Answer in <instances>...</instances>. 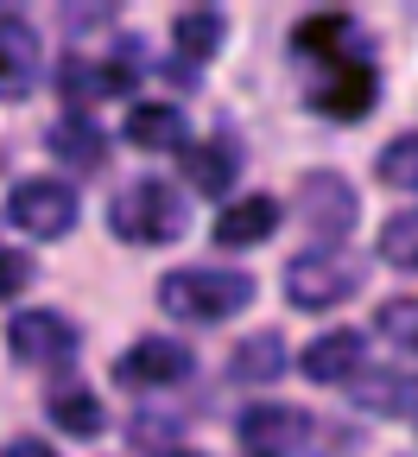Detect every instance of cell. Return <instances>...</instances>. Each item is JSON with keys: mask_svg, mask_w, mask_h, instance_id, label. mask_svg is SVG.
I'll return each instance as SVG.
<instances>
[{"mask_svg": "<svg viewBox=\"0 0 418 457\" xmlns=\"http://www.w3.org/2000/svg\"><path fill=\"white\" fill-rule=\"evenodd\" d=\"M159 305H165V318L216 324V318H234L254 305V279L234 267H177L159 279Z\"/></svg>", "mask_w": 418, "mask_h": 457, "instance_id": "1", "label": "cell"}, {"mask_svg": "<svg viewBox=\"0 0 418 457\" xmlns=\"http://www.w3.org/2000/svg\"><path fill=\"white\" fill-rule=\"evenodd\" d=\"M108 228L121 242H134V248H159V242H177L191 228V210H184V197H177L165 179H134V185L114 191Z\"/></svg>", "mask_w": 418, "mask_h": 457, "instance_id": "2", "label": "cell"}, {"mask_svg": "<svg viewBox=\"0 0 418 457\" xmlns=\"http://www.w3.org/2000/svg\"><path fill=\"white\" fill-rule=\"evenodd\" d=\"M355 286H362V267L342 248H311V254H298L285 267V299L298 312H330V305L355 299Z\"/></svg>", "mask_w": 418, "mask_h": 457, "instance_id": "3", "label": "cell"}, {"mask_svg": "<svg viewBox=\"0 0 418 457\" xmlns=\"http://www.w3.org/2000/svg\"><path fill=\"white\" fill-rule=\"evenodd\" d=\"M77 216H83V204H77V191H70L64 179H20V185L7 191V222L26 228L32 242L70 236Z\"/></svg>", "mask_w": 418, "mask_h": 457, "instance_id": "4", "label": "cell"}, {"mask_svg": "<svg viewBox=\"0 0 418 457\" xmlns=\"http://www.w3.org/2000/svg\"><path fill=\"white\" fill-rule=\"evenodd\" d=\"M317 445V420L285 407V400H266V407L242 413V451L248 457H305Z\"/></svg>", "mask_w": 418, "mask_h": 457, "instance_id": "5", "label": "cell"}, {"mask_svg": "<svg viewBox=\"0 0 418 457\" xmlns=\"http://www.w3.org/2000/svg\"><path fill=\"white\" fill-rule=\"evenodd\" d=\"M291 210L305 216V228L324 236V248H336L348 228H355V185L342 179V171H311V179L298 185Z\"/></svg>", "mask_w": 418, "mask_h": 457, "instance_id": "6", "label": "cell"}, {"mask_svg": "<svg viewBox=\"0 0 418 457\" xmlns=\"http://www.w3.org/2000/svg\"><path fill=\"white\" fill-rule=\"evenodd\" d=\"M374 102H381V83H374V64H368L362 51H342V57H330L324 83H311V108H324V114H342V121L368 114Z\"/></svg>", "mask_w": 418, "mask_h": 457, "instance_id": "7", "label": "cell"}, {"mask_svg": "<svg viewBox=\"0 0 418 457\" xmlns=\"http://www.w3.org/2000/svg\"><path fill=\"white\" fill-rule=\"evenodd\" d=\"M7 350L26 369H51V362H70L77 356V324H64L57 312H20L7 324Z\"/></svg>", "mask_w": 418, "mask_h": 457, "instance_id": "8", "label": "cell"}, {"mask_svg": "<svg viewBox=\"0 0 418 457\" xmlns=\"http://www.w3.org/2000/svg\"><path fill=\"white\" fill-rule=\"evenodd\" d=\"M184 375H191V350H184V343H171V337H140L134 350L114 362V381L134 387V394H146V387H177Z\"/></svg>", "mask_w": 418, "mask_h": 457, "instance_id": "9", "label": "cell"}, {"mask_svg": "<svg viewBox=\"0 0 418 457\" xmlns=\"http://www.w3.org/2000/svg\"><path fill=\"white\" fill-rule=\"evenodd\" d=\"M362 369H368V337L362 330H324L305 350V375L317 387H348V381H362Z\"/></svg>", "mask_w": 418, "mask_h": 457, "instance_id": "10", "label": "cell"}, {"mask_svg": "<svg viewBox=\"0 0 418 457\" xmlns=\"http://www.w3.org/2000/svg\"><path fill=\"white\" fill-rule=\"evenodd\" d=\"M177 165H184L191 191H203V197H222V191L234 185V171H242V153H234V140H228V134H216V140H184Z\"/></svg>", "mask_w": 418, "mask_h": 457, "instance_id": "11", "label": "cell"}, {"mask_svg": "<svg viewBox=\"0 0 418 457\" xmlns=\"http://www.w3.org/2000/svg\"><path fill=\"white\" fill-rule=\"evenodd\" d=\"M38 77V38L26 20H0V102H26Z\"/></svg>", "mask_w": 418, "mask_h": 457, "instance_id": "12", "label": "cell"}, {"mask_svg": "<svg viewBox=\"0 0 418 457\" xmlns=\"http://www.w3.org/2000/svg\"><path fill=\"white\" fill-rule=\"evenodd\" d=\"M57 89H64V102L89 108V102H102V96H127V89H134V71H127V64H89V57H64Z\"/></svg>", "mask_w": 418, "mask_h": 457, "instance_id": "13", "label": "cell"}, {"mask_svg": "<svg viewBox=\"0 0 418 457\" xmlns=\"http://www.w3.org/2000/svg\"><path fill=\"white\" fill-rule=\"evenodd\" d=\"M279 228V204L273 197H242L216 216V248H254Z\"/></svg>", "mask_w": 418, "mask_h": 457, "instance_id": "14", "label": "cell"}, {"mask_svg": "<svg viewBox=\"0 0 418 457\" xmlns=\"http://www.w3.org/2000/svg\"><path fill=\"white\" fill-rule=\"evenodd\" d=\"M127 140L140 153H184V114L165 108V102H140L127 114Z\"/></svg>", "mask_w": 418, "mask_h": 457, "instance_id": "15", "label": "cell"}, {"mask_svg": "<svg viewBox=\"0 0 418 457\" xmlns=\"http://www.w3.org/2000/svg\"><path fill=\"white\" fill-rule=\"evenodd\" d=\"M45 413H51V426H64L70 438H102L108 432V407H102L89 387H51Z\"/></svg>", "mask_w": 418, "mask_h": 457, "instance_id": "16", "label": "cell"}, {"mask_svg": "<svg viewBox=\"0 0 418 457\" xmlns=\"http://www.w3.org/2000/svg\"><path fill=\"white\" fill-rule=\"evenodd\" d=\"M222 38H228V20H222L216 7H177V20H171V45L184 51L191 64L216 57V51H222Z\"/></svg>", "mask_w": 418, "mask_h": 457, "instance_id": "17", "label": "cell"}, {"mask_svg": "<svg viewBox=\"0 0 418 457\" xmlns=\"http://www.w3.org/2000/svg\"><path fill=\"white\" fill-rule=\"evenodd\" d=\"M279 375H285V337L279 330L248 337L228 362V381H242V387H260V381H279Z\"/></svg>", "mask_w": 418, "mask_h": 457, "instance_id": "18", "label": "cell"}, {"mask_svg": "<svg viewBox=\"0 0 418 457\" xmlns=\"http://www.w3.org/2000/svg\"><path fill=\"white\" fill-rule=\"evenodd\" d=\"M45 146L64 159V165H77V171H95L102 165V153H108V140H102V128H89L83 114H70V121H57L51 134H45Z\"/></svg>", "mask_w": 418, "mask_h": 457, "instance_id": "19", "label": "cell"}, {"mask_svg": "<svg viewBox=\"0 0 418 457\" xmlns=\"http://www.w3.org/2000/svg\"><path fill=\"white\" fill-rule=\"evenodd\" d=\"M348 387H355V400H362L368 413H412V407H418V381L399 375V369H381V375L348 381Z\"/></svg>", "mask_w": 418, "mask_h": 457, "instance_id": "20", "label": "cell"}, {"mask_svg": "<svg viewBox=\"0 0 418 457\" xmlns=\"http://www.w3.org/2000/svg\"><path fill=\"white\" fill-rule=\"evenodd\" d=\"M298 51H317V57L355 51V20L348 13H311L305 26H298Z\"/></svg>", "mask_w": 418, "mask_h": 457, "instance_id": "21", "label": "cell"}, {"mask_svg": "<svg viewBox=\"0 0 418 457\" xmlns=\"http://www.w3.org/2000/svg\"><path fill=\"white\" fill-rule=\"evenodd\" d=\"M374 179H381V185H393V191H418V134H399L393 146H381Z\"/></svg>", "mask_w": 418, "mask_h": 457, "instance_id": "22", "label": "cell"}, {"mask_svg": "<svg viewBox=\"0 0 418 457\" xmlns=\"http://www.w3.org/2000/svg\"><path fill=\"white\" fill-rule=\"evenodd\" d=\"M381 261L418 273V210H399V216L381 222Z\"/></svg>", "mask_w": 418, "mask_h": 457, "instance_id": "23", "label": "cell"}, {"mask_svg": "<svg viewBox=\"0 0 418 457\" xmlns=\"http://www.w3.org/2000/svg\"><path fill=\"white\" fill-rule=\"evenodd\" d=\"M374 330H381L387 343H399V350L418 356V299H387L381 318H374Z\"/></svg>", "mask_w": 418, "mask_h": 457, "instance_id": "24", "label": "cell"}, {"mask_svg": "<svg viewBox=\"0 0 418 457\" xmlns=\"http://www.w3.org/2000/svg\"><path fill=\"white\" fill-rule=\"evenodd\" d=\"M26 279H32V261H26L20 248H0V299H13Z\"/></svg>", "mask_w": 418, "mask_h": 457, "instance_id": "25", "label": "cell"}, {"mask_svg": "<svg viewBox=\"0 0 418 457\" xmlns=\"http://www.w3.org/2000/svg\"><path fill=\"white\" fill-rule=\"evenodd\" d=\"M7 457H57V451H51L45 438H13V445H7Z\"/></svg>", "mask_w": 418, "mask_h": 457, "instance_id": "26", "label": "cell"}, {"mask_svg": "<svg viewBox=\"0 0 418 457\" xmlns=\"http://www.w3.org/2000/svg\"><path fill=\"white\" fill-rule=\"evenodd\" d=\"M165 457H209V451H165Z\"/></svg>", "mask_w": 418, "mask_h": 457, "instance_id": "27", "label": "cell"}]
</instances>
